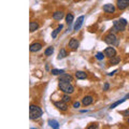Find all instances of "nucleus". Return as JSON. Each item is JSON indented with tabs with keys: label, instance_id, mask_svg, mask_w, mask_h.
<instances>
[{
	"label": "nucleus",
	"instance_id": "1",
	"mask_svg": "<svg viewBox=\"0 0 129 129\" xmlns=\"http://www.w3.org/2000/svg\"><path fill=\"white\" fill-rule=\"evenodd\" d=\"M127 26V21L125 18H120L117 21L113 22V28L111 29V32L114 34V32H122L125 30V28Z\"/></svg>",
	"mask_w": 129,
	"mask_h": 129
},
{
	"label": "nucleus",
	"instance_id": "2",
	"mask_svg": "<svg viewBox=\"0 0 129 129\" xmlns=\"http://www.w3.org/2000/svg\"><path fill=\"white\" fill-rule=\"evenodd\" d=\"M42 114H43V111L41 108L38 106H35V104H30V107H29L30 119H38L41 117Z\"/></svg>",
	"mask_w": 129,
	"mask_h": 129
},
{
	"label": "nucleus",
	"instance_id": "3",
	"mask_svg": "<svg viewBox=\"0 0 129 129\" xmlns=\"http://www.w3.org/2000/svg\"><path fill=\"white\" fill-rule=\"evenodd\" d=\"M59 88L64 94H73L74 86L71 84V82H66V81H59Z\"/></svg>",
	"mask_w": 129,
	"mask_h": 129
},
{
	"label": "nucleus",
	"instance_id": "4",
	"mask_svg": "<svg viewBox=\"0 0 129 129\" xmlns=\"http://www.w3.org/2000/svg\"><path fill=\"white\" fill-rule=\"evenodd\" d=\"M103 41L106 42L107 44H109V45H112V46H117L119 44V41H118L117 37H116L114 34H112V32H110V34L107 35L106 37H104Z\"/></svg>",
	"mask_w": 129,
	"mask_h": 129
},
{
	"label": "nucleus",
	"instance_id": "5",
	"mask_svg": "<svg viewBox=\"0 0 129 129\" xmlns=\"http://www.w3.org/2000/svg\"><path fill=\"white\" fill-rule=\"evenodd\" d=\"M116 7L119 10H125L129 7V0H116Z\"/></svg>",
	"mask_w": 129,
	"mask_h": 129
},
{
	"label": "nucleus",
	"instance_id": "6",
	"mask_svg": "<svg viewBox=\"0 0 129 129\" xmlns=\"http://www.w3.org/2000/svg\"><path fill=\"white\" fill-rule=\"evenodd\" d=\"M54 106H55V108H57L58 110H60V111H67L68 110V106H67V102H64V101H55L54 102Z\"/></svg>",
	"mask_w": 129,
	"mask_h": 129
},
{
	"label": "nucleus",
	"instance_id": "7",
	"mask_svg": "<svg viewBox=\"0 0 129 129\" xmlns=\"http://www.w3.org/2000/svg\"><path fill=\"white\" fill-rule=\"evenodd\" d=\"M103 53H104V55H106L107 57L111 58V57H113V56H115V55H116V50H115V48L111 45V46L107 47L106 50H104Z\"/></svg>",
	"mask_w": 129,
	"mask_h": 129
},
{
	"label": "nucleus",
	"instance_id": "8",
	"mask_svg": "<svg viewBox=\"0 0 129 129\" xmlns=\"http://www.w3.org/2000/svg\"><path fill=\"white\" fill-rule=\"evenodd\" d=\"M42 47H43V46H42V44L40 43V42H35V43H31V44H30L29 51L31 52V53H36V52H39Z\"/></svg>",
	"mask_w": 129,
	"mask_h": 129
},
{
	"label": "nucleus",
	"instance_id": "9",
	"mask_svg": "<svg viewBox=\"0 0 129 129\" xmlns=\"http://www.w3.org/2000/svg\"><path fill=\"white\" fill-rule=\"evenodd\" d=\"M115 7L114 5H111V3H107V5L103 6V11L106 13H109V14H112V13H115Z\"/></svg>",
	"mask_w": 129,
	"mask_h": 129
},
{
	"label": "nucleus",
	"instance_id": "10",
	"mask_svg": "<svg viewBox=\"0 0 129 129\" xmlns=\"http://www.w3.org/2000/svg\"><path fill=\"white\" fill-rule=\"evenodd\" d=\"M79 45H80V43H79V41L76 39H71L70 41H69V44H68V46H69V48L70 50H72V51H75V50H78V47H79Z\"/></svg>",
	"mask_w": 129,
	"mask_h": 129
},
{
	"label": "nucleus",
	"instance_id": "11",
	"mask_svg": "<svg viewBox=\"0 0 129 129\" xmlns=\"http://www.w3.org/2000/svg\"><path fill=\"white\" fill-rule=\"evenodd\" d=\"M92 102H94V98H92V96H85L82 99V104L83 106H85V107L90 106Z\"/></svg>",
	"mask_w": 129,
	"mask_h": 129
},
{
	"label": "nucleus",
	"instance_id": "12",
	"mask_svg": "<svg viewBox=\"0 0 129 129\" xmlns=\"http://www.w3.org/2000/svg\"><path fill=\"white\" fill-rule=\"evenodd\" d=\"M83 22H84V16H80V17L78 18V21L75 22V25H74V31H78L81 29V27H82L83 25Z\"/></svg>",
	"mask_w": 129,
	"mask_h": 129
},
{
	"label": "nucleus",
	"instance_id": "13",
	"mask_svg": "<svg viewBox=\"0 0 129 129\" xmlns=\"http://www.w3.org/2000/svg\"><path fill=\"white\" fill-rule=\"evenodd\" d=\"M59 81H66V82H73V78L72 75L68 73H62L59 75Z\"/></svg>",
	"mask_w": 129,
	"mask_h": 129
},
{
	"label": "nucleus",
	"instance_id": "14",
	"mask_svg": "<svg viewBox=\"0 0 129 129\" xmlns=\"http://www.w3.org/2000/svg\"><path fill=\"white\" fill-rule=\"evenodd\" d=\"M63 16H64V13L62 11H56L53 13V18L56 19V21H60L61 18H63Z\"/></svg>",
	"mask_w": 129,
	"mask_h": 129
},
{
	"label": "nucleus",
	"instance_id": "15",
	"mask_svg": "<svg viewBox=\"0 0 129 129\" xmlns=\"http://www.w3.org/2000/svg\"><path fill=\"white\" fill-rule=\"evenodd\" d=\"M75 78L78 80H84L87 78V73L84 71H76L75 72Z\"/></svg>",
	"mask_w": 129,
	"mask_h": 129
},
{
	"label": "nucleus",
	"instance_id": "16",
	"mask_svg": "<svg viewBox=\"0 0 129 129\" xmlns=\"http://www.w3.org/2000/svg\"><path fill=\"white\" fill-rule=\"evenodd\" d=\"M39 29V24L37 22H30L29 24V31L30 32H34L36 30Z\"/></svg>",
	"mask_w": 129,
	"mask_h": 129
},
{
	"label": "nucleus",
	"instance_id": "17",
	"mask_svg": "<svg viewBox=\"0 0 129 129\" xmlns=\"http://www.w3.org/2000/svg\"><path fill=\"white\" fill-rule=\"evenodd\" d=\"M120 61V57L119 56H113V57L110 58V64H113V66H115V64H118Z\"/></svg>",
	"mask_w": 129,
	"mask_h": 129
},
{
	"label": "nucleus",
	"instance_id": "18",
	"mask_svg": "<svg viewBox=\"0 0 129 129\" xmlns=\"http://www.w3.org/2000/svg\"><path fill=\"white\" fill-rule=\"evenodd\" d=\"M48 126L54 128V129H57V128H59V123L55 119H48Z\"/></svg>",
	"mask_w": 129,
	"mask_h": 129
},
{
	"label": "nucleus",
	"instance_id": "19",
	"mask_svg": "<svg viewBox=\"0 0 129 129\" xmlns=\"http://www.w3.org/2000/svg\"><path fill=\"white\" fill-rule=\"evenodd\" d=\"M73 19H74V16H73V14H72V13H68L66 15V22H67V24L69 26L71 25L72 23H73Z\"/></svg>",
	"mask_w": 129,
	"mask_h": 129
},
{
	"label": "nucleus",
	"instance_id": "20",
	"mask_svg": "<svg viewBox=\"0 0 129 129\" xmlns=\"http://www.w3.org/2000/svg\"><path fill=\"white\" fill-rule=\"evenodd\" d=\"M125 101H126V98H124V99H122V100H118V101H115L114 103H112V104H111L110 108H109V109H110V110H113V109H115L117 106H119V104H122V103H123V102H125Z\"/></svg>",
	"mask_w": 129,
	"mask_h": 129
},
{
	"label": "nucleus",
	"instance_id": "21",
	"mask_svg": "<svg viewBox=\"0 0 129 129\" xmlns=\"http://www.w3.org/2000/svg\"><path fill=\"white\" fill-rule=\"evenodd\" d=\"M67 55H68V53H67V51L64 50V48H61V50L59 51V54H58V59L60 60V59H63L64 57H67Z\"/></svg>",
	"mask_w": 129,
	"mask_h": 129
},
{
	"label": "nucleus",
	"instance_id": "22",
	"mask_svg": "<svg viewBox=\"0 0 129 129\" xmlns=\"http://www.w3.org/2000/svg\"><path fill=\"white\" fill-rule=\"evenodd\" d=\"M62 28H63V26H62V25H59V26H58L57 28H56V29H55L53 32H52V38H56V37H57V35L59 34L60 30H61Z\"/></svg>",
	"mask_w": 129,
	"mask_h": 129
},
{
	"label": "nucleus",
	"instance_id": "23",
	"mask_svg": "<svg viewBox=\"0 0 129 129\" xmlns=\"http://www.w3.org/2000/svg\"><path fill=\"white\" fill-rule=\"evenodd\" d=\"M54 53V47L53 46H48L45 51H44V55L45 56H51Z\"/></svg>",
	"mask_w": 129,
	"mask_h": 129
},
{
	"label": "nucleus",
	"instance_id": "24",
	"mask_svg": "<svg viewBox=\"0 0 129 129\" xmlns=\"http://www.w3.org/2000/svg\"><path fill=\"white\" fill-rule=\"evenodd\" d=\"M61 99H62V101H64V102H67V103H69L70 101H71V96H70V94H64L63 92V96L61 97Z\"/></svg>",
	"mask_w": 129,
	"mask_h": 129
},
{
	"label": "nucleus",
	"instance_id": "25",
	"mask_svg": "<svg viewBox=\"0 0 129 129\" xmlns=\"http://www.w3.org/2000/svg\"><path fill=\"white\" fill-rule=\"evenodd\" d=\"M51 73L53 75H60L64 73V70H59V69H52L51 70Z\"/></svg>",
	"mask_w": 129,
	"mask_h": 129
},
{
	"label": "nucleus",
	"instance_id": "26",
	"mask_svg": "<svg viewBox=\"0 0 129 129\" xmlns=\"http://www.w3.org/2000/svg\"><path fill=\"white\" fill-rule=\"evenodd\" d=\"M96 59L97 60H103L104 57H106V55H104V53H102V52H98V53L96 54Z\"/></svg>",
	"mask_w": 129,
	"mask_h": 129
},
{
	"label": "nucleus",
	"instance_id": "27",
	"mask_svg": "<svg viewBox=\"0 0 129 129\" xmlns=\"http://www.w3.org/2000/svg\"><path fill=\"white\" fill-rule=\"evenodd\" d=\"M88 129H94V128H98V125L97 124H90V126L87 127Z\"/></svg>",
	"mask_w": 129,
	"mask_h": 129
},
{
	"label": "nucleus",
	"instance_id": "28",
	"mask_svg": "<svg viewBox=\"0 0 129 129\" xmlns=\"http://www.w3.org/2000/svg\"><path fill=\"white\" fill-rule=\"evenodd\" d=\"M109 88H110V84L106 83V84L103 85V90H109Z\"/></svg>",
	"mask_w": 129,
	"mask_h": 129
},
{
	"label": "nucleus",
	"instance_id": "29",
	"mask_svg": "<svg viewBox=\"0 0 129 129\" xmlns=\"http://www.w3.org/2000/svg\"><path fill=\"white\" fill-rule=\"evenodd\" d=\"M80 104H81V103H80L79 101H75V102L73 103V108H74V109H78V108H80Z\"/></svg>",
	"mask_w": 129,
	"mask_h": 129
},
{
	"label": "nucleus",
	"instance_id": "30",
	"mask_svg": "<svg viewBox=\"0 0 129 129\" xmlns=\"http://www.w3.org/2000/svg\"><path fill=\"white\" fill-rule=\"evenodd\" d=\"M116 72H117V70H114L113 72H110V73H108V75H109V76H112V75H114Z\"/></svg>",
	"mask_w": 129,
	"mask_h": 129
},
{
	"label": "nucleus",
	"instance_id": "31",
	"mask_svg": "<svg viewBox=\"0 0 129 129\" xmlns=\"http://www.w3.org/2000/svg\"><path fill=\"white\" fill-rule=\"evenodd\" d=\"M80 112H81V113H85V112H88V110H81Z\"/></svg>",
	"mask_w": 129,
	"mask_h": 129
},
{
	"label": "nucleus",
	"instance_id": "32",
	"mask_svg": "<svg viewBox=\"0 0 129 129\" xmlns=\"http://www.w3.org/2000/svg\"><path fill=\"white\" fill-rule=\"evenodd\" d=\"M125 98H126V99H129V94H127V95H126V97H125Z\"/></svg>",
	"mask_w": 129,
	"mask_h": 129
},
{
	"label": "nucleus",
	"instance_id": "33",
	"mask_svg": "<svg viewBox=\"0 0 129 129\" xmlns=\"http://www.w3.org/2000/svg\"><path fill=\"white\" fill-rule=\"evenodd\" d=\"M127 122H128V124H129V117H128V119H127Z\"/></svg>",
	"mask_w": 129,
	"mask_h": 129
}]
</instances>
